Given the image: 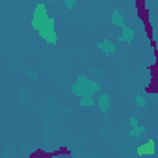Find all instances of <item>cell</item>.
<instances>
[{"label": "cell", "instance_id": "6da1fadb", "mask_svg": "<svg viewBox=\"0 0 158 158\" xmlns=\"http://www.w3.org/2000/svg\"><path fill=\"white\" fill-rule=\"evenodd\" d=\"M32 26H34V30L39 32L43 41H47L48 45H56L58 35H56V30H54V21L50 19L45 4H37L35 6L34 17H32Z\"/></svg>", "mask_w": 158, "mask_h": 158}, {"label": "cell", "instance_id": "7a4b0ae2", "mask_svg": "<svg viewBox=\"0 0 158 158\" xmlns=\"http://www.w3.org/2000/svg\"><path fill=\"white\" fill-rule=\"evenodd\" d=\"M97 89H99V86L95 84V82H91L89 78H84V76H80L78 80L74 82V86H73V91H74V95H78V97H93L95 93H97Z\"/></svg>", "mask_w": 158, "mask_h": 158}, {"label": "cell", "instance_id": "3957f363", "mask_svg": "<svg viewBox=\"0 0 158 158\" xmlns=\"http://www.w3.org/2000/svg\"><path fill=\"white\" fill-rule=\"evenodd\" d=\"M156 154V139L154 138H149L145 139L143 143H139L136 147V156L138 158H145V156H154Z\"/></svg>", "mask_w": 158, "mask_h": 158}, {"label": "cell", "instance_id": "277c9868", "mask_svg": "<svg viewBox=\"0 0 158 158\" xmlns=\"http://www.w3.org/2000/svg\"><path fill=\"white\" fill-rule=\"evenodd\" d=\"M134 35H136L134 28L127 24L125 28H121V35L117 37V41H121V43H130V41H134Z\"/></svg>", "mask_w": 158, "mask_h": 158}, {"label": "cell", "instance_id": "5b68a950", "mask_svg": "<svg viewBox=\"0 0 158 158\" xmlns=\"http://www.w3.org/2000/svg\"><path fill=\"white\" fill-rule=\"evenodd\" d=\"M97 48L102 50L104 54H114V52H115V45H114V41H110V39L99 41V43H97Z\"/></svg>", "mask_w": 158, "mask_h": 158}, {"label": "cell", "instance_id": "8992f818", "mask_svg": "<svg viewBox=\"0 0 158 158\" xmlns=\"http://www.w3.org/2000/svg\"><path fill=\"white\" fill-rule=\"evenodd\" d=\"M112 23H114L115 26H119V28H125V26H127V24H125V15H121L119 10H114V13H112Z\"/></svg>", "mask_w": 158, "mask_h": 158}, {"label": "cell", "instance_id": "52a82bcc", "mask_svg": "<svg viewBox=\"0 0 158 158\" xmlns=\"http://www.w3.org/2000/svg\"><path fill=\"white\" fill-rule=\"evenodd\" d=\"M95 104H97L102 112H108V108H110V97L102 93V95H99V101H97Z\"/></svg>", "mask_w": 158, "mask_h": 158}, {"label": "cell", "instance_id": "ba28073f", "mask_svg": "<svg viewBox=\"0 0 158 158\" xmlns=\"http://www.w3.org/2000/svg\"><path fill=\"white\" fill-rule=\"evenodd\" d=\"M132 138H139L141 134H145V127L143 125H136V127H132L130 128V132H128Z\"/></svg>", "mask_w": 158, "mask_h": 158}, {"label": "cell", "instance_id": "9c48e42d", "mask_svg": "<svg viewBox=\"0 0 158 158\" xmlns=\"http://www.w3.org/2000/svg\"><path fill=\"white\" fill-rule=\"evenodd\" d=\"M136 104H138L139 108L147 106V97H145L143 93H138V95H136Z\"/></svg>", "mask_w": 158, "mask_h": 158}, {"label": "cell", "instance_id": "30bf717a", "mask_svg": "<svg viewBox=\"0 0 158 158\" xmlns=\"http://www.w3.org/2000/svg\"><path fill=\"white\" fill-rule=\"evenodd\" d=\"M80 106H95V99L93 97H82L80 99Z\"/></svg>", "mask_w": 158, "mask_h": 158}, {"label": "cell", "instance_id": "8fae6325", "mask_svg": "<svg viewBox=\"0 0 158 158\" xmlns=\"http://www.w3.org/2000/svg\"><path fill=\"white\" fill-rule=\"evenodd\" d=\"M65 8L73 10V8H74V0H67V2H65Z\"/></svg>", "mask_w": 158, "mask_h": 158}, {"label": "cell", "instance_id": "7c38bea8", "mask_svg": "<svg viewBox=\"0 0 158 158\" xmlns=\"http://www.w3.org/2000/svg\"><path fill=\"white\" fill-rule=\"evenodd\" d=\"M128 125H130V128H132V127H136V125H138V119H136V117H130Z\"/></svg>", "mask_w": 158, "mask_h": 158}]
</instances>
